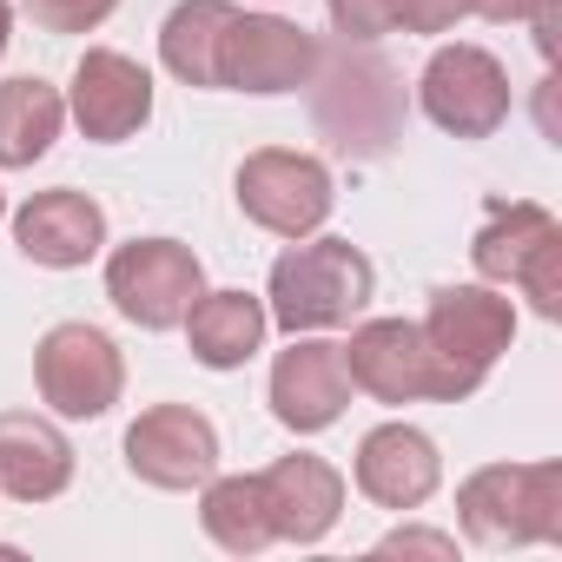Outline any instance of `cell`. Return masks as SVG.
Segmentation results:
<instances>
[{
	"mask_svg": "<svg viewBox=\"0 0 562 562\" xmlns=\"http://www.w3.org/2000/svg\"><path fill=\"white\" fill-rule=\"evenodd\" d=\"M312 120L318 133L351 153V159H378L391 153V139L404 133V80L397 67L371 47V41H338V47H318V67H312Z\"/></svg>",
	"mask_w": 562,
	"mask_h": 562,
	"instance_id": "6da1fadb",
	"label": "cell"
},
{
	"mask_svg": "<svg viewBox=\"0 0 562 562\" xmlns=\"http://www.w3.org/2000/svg\"><path fill=\"white\" fill-rule=\"evenodd\" d=\"M371 285H378V271H371V258L351 238H312V245L278 251L271 285H265V299H271L265 318L285 338L338 331V325H351L371 305Z\"/></svg>",
	"mask_w": 562,
	"mask_h": 562,
	"instance_id": "7a4b0ae2",
	"label": "cell"
},
{
	"mask_svg": "<svg viewBox=\"0 0 562 562\" xmlns=\"http://www.w3.org/2000/svg\"><path fill=\"white\" fill-rule=\"evenodd\" d=\"M463 536L483 549L562 542V463H490L457 490Z\"/></svg>",
	"mask_w": 562,
	"mask_h": 562,
	"instance_id": "3957f363",
	"label": "cell"
},
{
	"mask_svg": "<svg viewBox=\"0 0 562 562\" xmlns=\"http://www.w3.org/2000/svg\"><path fill=\"white\" fill-rule=\"evenodd\" d=\"M483 285H516L536 318H562V225L555 212L529 205V199H490L476 245H470Z\"/></svg>",
	"mask_w": 562,
	"mask_h": 562,
	"instance_id": "277c9868",
	"label": "cell"
},
{
	"mask_svg": "<svg viewBox=\"0 0 562 562\" xmlns=\"http://www.w3.org/2000/svg\"><path fill=\"white\" fill-rule=\"evenodd\" d=\"M199 292H205L199 251L179 238H133L106 258V299L139 331H179Z\"/></svg>",
	"mask_w": 562,
	"mask_h": 562,
	"instance_id": "5b68a950",
	"label": "cell"
},
{
	"mask_svg": "<svg viewBox=\"0 0 562 562\" xmlns=\"http://www.w3.org/2000/svg\"><path fill=\"white\" fill-rule=\"evenodd\" d=\"M238 205L251 225L278 232V238H312L331 205H338V186H331V166L318 153H292V146H265L238 166Z\"/></svg>",
	"mask_w": 562,
	"mask_h": 562,
	"instance_id": "8992f818",
	"label": "cell"
},
{
	"mask_svg": "<svg viewBox=\"0 0 562 562\" xmlns=\"http://www.w3.org/2000/svg\"><path fill=\"white\" fill-rule=\"evenodd\" d=\"M424 338H430V351L443 358L457 397H470V391H483L490 364L509 351V338H516V305L496 299L490 285H437V292H430V312H424Z\"/></svg>",
	"mask_w": 562,
	"mask_h": 562,
	"instance_id": "52a82bcc",
	"label": "cell"
},
{
	"mask_svg": "<svg viewBox=\"0 0 562 562\" xmlns=\"http://www.w3.org/2000/svg\"><path fill=\"white\" fill-rule=\"evenodd\" d=\"M345 371H351V391H371L378 404H417V397H437V404H463L443 358L430 351L424 325L411 318H371L351 331L345 345Z\"/></svg>",
	"mask_w": 562,
	"mask_h": 562,
	"instance_id": "ba28073f",
	"label": "cell"
},
{
	"mask_svg": "<svg viewBox=\"0 0 562 562\" xmlns=\"http://www.w3.org/2000/svg\"><path fill=\"white\" fill-rule=\"evenodd\" d=\"M417 106L457 139H490L509 120V74L483 47H437L417 80Z\"/></svg>",
	"mask_w": 562,
	"mask_h": 562,
	"instance_id": "9c48e42d",
	"label": "cell"
},
{
	"mask_svg": "<svg viewBox=\"0 0 562 562\" xmlns=\"http://www.w3.org/2000/svg\"><path fill=\"white\" fill-rule=\"evenodd\" d=\"M34 384L60 417H106L126 391L120 345L93 325H54L34 351Z\"/></svg>",
	"mask_w": 562,
	"mask_h": 562,
	"instance_id": "30bf717a",
	"label": "cell"
},
{
	"mask_svg": "<svg viewBox=\"0 0 562 562\" xmlns=\"http://www.w3.org/2000/svg\"><path fill=\"white\" fill-rule=\"evenodd\" d=\"M126 470L153 490H199L218 470V430L192 404H153L126 430Z\"/></svg>",
	"mask_w": 562,
	"mask_h": 562,
	"instance_id": "8fae6325",
	"label": "cell"
},
{
	"mask_svg": "<svg viewBox=\"0 0 562 562\" xmlns=\"http://www.w3.org/2000/svg\"><path fill=\"white\" fill-rule=\"evenodd\" d=\"M318 67V41L278 14H232L218 47V87L238 93H299Z\"/></svg>",
	"mask_w": 562,
	"mask_h": 562,
	"instance_id": "7c38bea8",
	"label": "cell"
},
{
	"mask_svg": "<svg viewBox=\"0 0 562 562\" xmlns=\"http://www.w3.org/2000/svg\"><path fill=\"white\" fill-rule=\"evenodd\" d=\"M351 404V371H345V345H325V338H292L271 364V417L299 430V437H318L345 417Z\"/></svg>",
	"mask_w": 562,
	"mask_h": 562,
	"instance_id": "4fadbf2b",
	"label": "cell"
},
{
	"mask_svg": "<svg viewBox=\"0 0 562 562\" xmlns=\"http://www.w3.org/2000/svg\"><path fill=\"white\" fill-rule=\"evenodd\" d=\"M67 106H74V120H80L87 139L120 146V139H133L153 120V74L139 60L113 54V47H93L74 67V100Z\"/></svg>",
	"mask_w": 562,
	"mask_h": 562,
	"instance_id": "5bb4252c",
	"label": "cell"
},
{
	"mask_svg": "<svg viewBox=\"0 0 562 562\" xmlns=\"http://www.w3.org/2000/svg\"><path fill=\"white\" fill-rule=\"evenodd\" d=\"M358 490L378 503V509H417L437 496L443 483V457L437 443L417 430V424H378L364 443H358Z\"/></svg>",
	"mask_w": 562,
	"mask_h": 562,
	"instance_id": "9a60e30c",
	"label": "cell"
},
{
	"mask_svg": "<svg viewBox=\"0 0 562 562\" xmlns=\"http://www.w3.org/2000/svg\"><path fill=\"white\" fill-rule=\"evenodd\" d=\"M258 483H265V509H271L278 542H325L338 509H345V476L312 450L278 457L271 470H258Z\"/></svg>",
	"mask_w": 562,
	"mask_h": 562,
	"instance_id": "2e32d148",
	"label": "cell"
},
{
	"mask_svg": "<svg viewBox=\"0 0 562 562\" xmlns=\"http://www.w3.org/2000/svg\"><path fill=\"white\" fill-rule=\"evenodd\" d=\"M14 245L34 258V265H47V271H74V265H87V258H100V245H106V212H100V199H87V192H34L21 212H14Z\"/></svg>",
	"mask_w": 562,
	"mask_h": 562,
	"instance_id": "e0dca14e",
	"label": "cell"
},
{
	"mask_svg": "<svg viewBox=\"0 0 562 562\" xmlns=\"http://www.w3.org/2000/svg\"><path fill=\"white\" fill-rule=\"evenodd\" d=\"M74 483V443L34 411H0V496L54 503Z\"/></svg>",
	"mask_w": 562,
	"mask_h": 562,
	"instance_id": "ac0fdd59",
	"label": "cell"
},
{
	"mask_svg": "<svg viewBox=\"0 0 562 562\" xmlns=\"http://www.w3.org/2000/svg\"><path fill=\"white\" fill-rule=\"evenodd\" d=\"M271 318L251 292H199L192 312H186V345L205 371H238L258 358Z\"/></svg>",
	"mask_w": 562,
	"mask_h": 562,
	"instance_id": "d6986e66",
	"label": "cell"
},
{
	"mask_svg": "<svg viewBox=\"0 0 562 562\" xmlns=\"http://www.w3.org/2000/svg\"><path fill=\"white\" fill-rule=\"evenodd\" d=\"M60 126H67L60 87H47L41 74L0 80V166H8V172L47 159V146L60 139Z\"/></svg>",
	"mask_w": 562,
	"mask_h": 562,
	"instance_id": "ffe728a7",
	"label": "cell"
},
{
	"mask_svg": "<svg viewBox=\"0 0 562 562\" xmlns=\"http://www.w3.org/2000/svg\"><path fill=\"white\" fill-rule=\"evenodd\" d=\"M232 0H186V8L166 14L159 27V60L172 80L186 87H218V47H225V27H232Z\"/></svg>",
	"mask_w": 562,
	"mask_h": 562,
	"instance_id": "44dd1931",
	"label": "cell"
},
{
	"mask_svg": "<svg viewBox=\"0 0 562 562\" xmlns=\"http://www.w3.org/2000/svg\"><path fill=\"white\" fill-rule=\"evenodd\" d=\"M199 490H205V496H199V522H205V536H212L218 549L258 555V549L278 542L271 509H265V483H258V476H218V470H212Z\"/></svg>",
	"mask_w": 562,
	"mask_h": 562,
	"instance_id": "7402d4cb",
	"label": "cell"
},
{
	"mask_svg": "<svg viewBox=\"0 0 562 562\" xmlns=\"http://www.w3.org/2000/svg\"><path fill=\"white\" fill-rule=\"evenodd\" d=\"M325 14L345 41H384L397 34V0H325Z\"/></svg>",
	"mask_w": 562,
	"mask_h": 562,
	"instance_id": "603a6c76",
	"label": "cell"
},
{
	"mask_svg": "<svg viewBox=\"0 0 562 562\" xmlns=\"http://www.w3.org/2000/svg\"><path fill=\"white\" fill-rule=\"evenodd\" d=\"M120 0H27V14L41 34H93Z\"/></svg>",
	"mask_w": 562,
	"mask_h": 562,
	"instance_id": "cb8c5ba5",
	"label": "cell"
},
{
	"mask_svg": "<svg viewBox=\"0 0 562 562\" xmlns=\"http://www.w3.org/2000/svg\"><path fill=\"white\" fill-rule=\"evenodd\" d=\"M470 8L463 0H397V27L404 34H450Z\"/></svg>",
	"mask_w": 562,
	"mask_h": 562,
	"instance_id": "d4e9b609",
	"label": "cell"
},
{
	"mask_svg": "<svg viewBox=\"0 0 562 562\" xmlns=\"http://www.w3.org/2000/svg\"><path fill=\"white\" fill-rule=\"evenodd\" d=\"M378 555H457V542L437 536V529H391L378 542Z\"/></svg>",
	"mask_w": 562,
	"mask_h": 562,
	"instance_id": "484cf974",
	"label": "cell"
},
{
	"mask_svg": "<svg viewBox=\"0 0 562 562\" xmlns=\"http://www.w3.org/2000/svg\"><path fill=\"white\" fill-rule=\"evenodd\" d=\"M463 8H470L476 21H496V27H516V21H529V14H536V0H463Z\"/></svg>",
	"mask_w": 562,
	"mask_h": 562,
	"instance_id": "4316f807",
	"label": "cell"
},
{
	"mask_svg": "<svg viewBox=\"0 0 562 562\" xmlns=\"http://www.w3.org/2000/svg\"><path fill=\"white\" fill-rule=\"evenodd\" d=\"M529 21H536V54L549 60V54H555V21H562V0H536V14H529Z\"/></svg>",
	"mask_w": 562,
	"mask_h": 562,
	"instance_id": "83f0119b",
	"label": "cell"
},
{
	"mask_svg": "<svg viewBox=\"0 0 562 562\" xmlns=\"http://www.w3.org/2000/svg\"><path fill=\"white\" fill-rule=\"evenodd\" d=\"M8 34H14V8L0 0V54H8Z\"/></svg>",
	"mask_w": 562,
	"mask_h": 562,
	"instance_id": "f1b7e54d",
	"label": "cell"
},
{
	"mask_svg": "<svg viewBox=\"0 0 562 562\" xmlns=\"http://www.w3.org/2000/svg\"><path fill=\"white\" fill-rule=\"evenodd\" d=\"M0 218H8V199H0Z\"/></svg>",
	"mask_w": 562,
	"mask_h": 562,
	"instance_id": "f546056e",
	"label": "cell"
}]
</instances>
